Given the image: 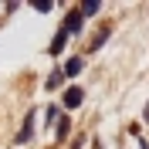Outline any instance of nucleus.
Masks as SVG:
<instances>
[{"mask_svg": "<svg viewBox=\"0 0 149 149\" xmlns=\"http://www.w3.org/2000/svg\"><path fill=\"white\" fill-rule=\"evenodd\" d=\"M81 24H85L81 10H78V7H71V10L65 14V20H61V31H65V34L71 37V34H78V31H81Z\"/></svg>", "mask_w": 149, "mask_h": 149, "instance_id": "nucleus-1", "label": "nucleus"}, {"mask_svg": "<svg viewBox=\"0 0 149 149\" xmlns=\"http://www.w3.org/2000/svg\"><path fill=\"white\" fill-rule=\"evenodd\" d=\"M31 136H34V112H27V119H24V125L17 132V142L24 146V142H31Z\"/></svg>", "mask_w": 149, "mask_h": 149, "instance_id": "nucleus-2", "label": "nucleus"}, {"mask_svg": "<svg viewBox=\"0 0 149 149\" xmlns=\"http://www.w3.org/2000/svg\"><path fill=\"white\" fill-rule=\"evenodd\" d=\"M81 98H85V95H81V88H68V92H65V109H74V105H81Z\"/></svg>", "mask_w": 149, "mask_h": 149, "instance_id": "nucleus-3", "label": "nucleus"}, {"mask_svg": "<svg viewBox=\"0 0 149 149\" xmlns=\"http://www.w3.org/2000/svg\"><path fill=\"white\" fill-rule=\"evenodd\" d=\"M65 41H68V34H65V31H58V34H54V41H51V47H47V51H51V54H61V47H65Z\"/></svg>", "mask_w": 149, "mask_h": 149, "instance_id": "nucleus-4", "label": "nucleus"}, {"mask_svg": "<svg viewBox=\"0 0 149 149\" xmlns=\"http://www.w3.org/2000/svg\"><path fill=\"white\" fill-rule=\"evenodd\" d=\"M98 7H102L98 0H85V3H81L78 10H81V17H92V14H98Z\"/></svg>", "mask_w": 149, "mask_h": 149, "instance_id": "nucleus-5", "label": "nucleus"}, {"mask_svg": "<svg viewBox=\"0 0 149 149\" xmlns=\"http://www.w3.org/2000/svg\"><path fill=\"white\" fill-rule=\"evenodd\" d=\"M78 71H81V58H71V61L65 65V78H74Z\"/></svg>", "mask_w": 149, "mask_h": 149, "instance_id": "nucleus-6", "label": "nucleus"}, {"mask_svg": "<svg viewBox=\"0 0 149 149\" xmlns=\"http://www.w3.org/2000/svg\"><path fill=\"white\" fill-rule=\"evenodd\" d=\"M105 41H109V24H105V27H102V31H98V34L92 37V51H95V47H102Z\"/></svg>", "mask_w": 149, "mask_h": 149, "instance_id": "nucleus-7", "label": "nucleus"}, {"mask_svg": "<svg viewBox=\"0 0 149 149\" xmlns=\"http://www.w3.org/2000/svg\"><path fill=\"white\" fill-rule=\"evenodd\" d=\"M61 81H65V71H51L47 74V88H58Z\"/></svg>", "mask_w": 149, "mask_h": 149, "instance_id": "nucleus-8", "label": "nucleus"}, {"mask_svg": "<svg viewBox=\"0 0 149 149\" xmlns=\"http://www.w3.org/2000/svg\"><path fill=\"white\" fill-rule=\"evenodd\" d=\"M34 7H37V10H41V14H47V10H51V0H37Z\"/></svg>", "mask_w": 149, "mask_h": 149, "instance_id": "nucleus-9", "label": "nucleus"}, {"mask_svg": "<svg viewBox=\"0 0 149 149\" xmlns=\"http://www.w3.org/2000/svg\"><path fill=\"white\" fill-rule=\"evenodd\" d=\"M68 125H71L68 119H61V122H58V136H68Z\"/></svg>", "mask_w": 149, "mask_h": 149, "instance_id": "nucleus-10", "label": "nucleus"}, {"mask_svg": "<svg viewBox=\"0 0 149 149\" xmlns=\"http://www.w3.org/2000/svg\"><path fill=\"white\" fill-rule=\"evenodd\" d=\"M142 119H146V122H149V102H146V112H142Z\"/></svg>", "mask_w": 149, "mask_h": 149, "instance_id": "nucleus-11", "label": "nucleus"}, {"mask_svg": "<svg viewBox=\"0 0 149 149\" xmlns=\"http://www.w3.org/2000/svg\"><path fill=\"white\" fill-rule=\"evenodd\" d=\"M139 149H149V142H146V139H139Z\"/></svg>", "mask_w": 149, "mask_h": 149, "instance_id": "nucleus-12", "label": "nucleus"}]
</instances>
